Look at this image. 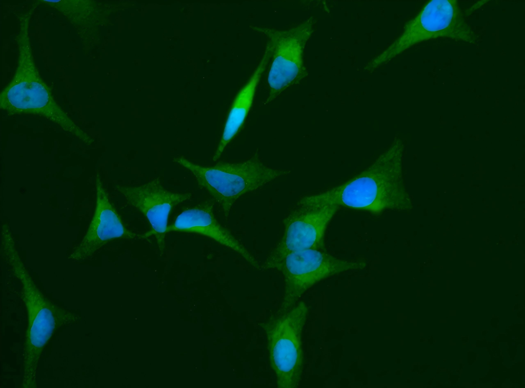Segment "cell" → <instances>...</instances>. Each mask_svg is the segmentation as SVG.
Returning a JSON list of instances; mask_svg holds the SVG:
<instances>
[{
	"label": "cell",
	"instance_id": "4fadbf2b",
	"mask_svg": "<svg viewBox=\"0 0 525 388\" xmlns=\"http://www.w3.org/2000/svg\"><path fill=\"white\" fill-rule=\"evenodd\" d=\"M271 52L268 45L264 56L247 83L240 90L231 106L224 130L213 157L214 161L221 156L225 148L243 124L251 108L255 90L269 59Z\"/></svg>",
	"mask_w": 525,
	"mask_h": 388
},
{
	"label": "cell",
	"instance_id": "8992f818",
	"mask_svg": "<svg viewBox=\"0 0 525 388\" xmlns=\"http://www.w3.org/2000/svg\"><path fill=\"white\" fill-rule=\"evenodd\" d=\"M308 309L303 302L260 324L267 339L270 366L279 388L297 387L302 371L301 334Z\"/></svg>",
	"mask_w": 525,
	"mask_h": 388
},
{
	"label": "cell",
	"instance_id": "ba28073f",
	"mask_svg": "<svg viewBox=\"0 0 525 388\" xmlns=\"http://www.w3.org/2000/svg\"><path fill=\"white\" fill-rule=\"evenodd\" d=\"M366 266L365 260H342L320 250L306 249L288 254L269 268L280 272L284 278V295L279 314L294 306L302 294L316 282L330 275L362 269Z\"/></svg>",
	"mask_w": 525,
	"mask_h": 388
},
{
	"label": "cell",
	"instance_id": "7c38bea8",
	"mask_svg": "<svg viewBox=\"0 0 525 388\" xmlns=\"http://www.w3.org/2000/svg\"><path fill=\"white\" fill-rule=\"evenodd\" d=\"M213 207L211 201H206L195 207L184 210L172 224L167 227L166 233L185 232L208 237L234 251L252 267L260 270L259 262L251 253L217 222L213 213Z\"/></svg>",
	"mask_w": 525,
	"mask_h": 388
},
{
	"label": "cell",
	"instance_id": "52a82bcc",
	"mask_svg": "<svg viewBox=\"0 0 525 388\" xmlns=\"http://www.w3.org/2000/svg\"><path fill=\"white\" fill-rule=\"evenodd\" d=\"M267 37L272 56L268 81L269 96L266 103L276 98L288 88L299 84L308 75L304 63L306 43L313 31V21L307 20L287 30L250 26Z\"/></svg>",
	"mask_w": 525,
	"mask_h": 388
},
{
	"label": "cell",
	"instance_id": "277c9868",
	"mask_svg": "<svg viewBox=\"0 0 525 388\" xmlns=\"http://www.w3.org/2000/svg\"><path fill=\"white\" fill-rule=\"evenodd\" d=\"M448 38L475 44L477 36L466 22L456 0H432L408 22L401 34L365 69L371 71L411 47L429 39Z\"/></svg>",
	"mask_w": 525,
	"mask_h": 388
},
{
	"label": "cell",
	"instance_id": "8fae6325",
	"mask_svg": "<svg viewBox=\"0 0 525 388\" xmlns=\"http://www.w3.org/2000/svg\"><path fill=\"white\" fill-rule=\"evenodd\" d=\"M96 202L94 214L87 232L73 250L69 259L82 261L92 256L98 249L113 239H143V235L131 232L111 202L99 175L95 176Z\"/></svg>",
	"mask_w": 525,
	"mask_h": 388
},
{
	"label": "cell",
	"instance_id": "7a4b0ae2",
	"mask_svg": "<svg viewBox=\"0 0 525 388\" xmlns=\"http://www.w3.org/2000/svg\"><path fill=\"white\" fill-rule=\"evenodd\" d=\"M36 5L18 17L16 36L17 65L11 80L0 94V108L9 115L44 117L64 129L71 119L55 101L35 65L29 34L30 18Z\"/></svg>",
	"mask_w": 525,
	"mask_h": 388
},
{
	"label": "cell",
	"instance_id": "3957f363",
	"mask_svg": "<svg viewBox=\"0 0 525 388\" xmlns=\"http://www.w3.org/2000/svg\"><path fill=\"white\" fill-rule=\"evenodd\" d=\"M2 246L6 260L22 283V298L28 313L22 386L34 387L37 369L45 346L57 328L75 321L77 317L50 301L37 288L19 257L12 234L2 237Z\"/></svg>",
	"mask_w": 525,
	"mask_h": 388
},
{
	"label": "cell",
	"instance_id": "6da1fadb",
	"mask_svg": "<svg viewBox=\"0 0 525 388\" xmlns=\"http://www.w3.org/2000/svg\"><path fill=\"white\" fill-rule=\"evenodd\" d=\"M405 146L395 138L366 169L347 182L301 198L307 207H345L378 215L386 210L410 209L411 202L403 178Z\"/></svg>",
	"mask_w": 525,
	"mask_h": 388
},
{
	"label": "cell",
	"instance_id": "5bb4252c",
	"mask_svg": "<svg viewBox=\"0 0 525 388\" xmlns=\"http://www.w3.org/2000/svg\"><path fill=\"white\" fill-rule=\"evenodd\" d=\"M38 4L53 8L75 28L82 38H90L96 33L99 17V6L90 0H42Z\"/></svg>",
	"mask_w": 525,
	"mask_h": 388
},
{
	"label": "cell",
	"instance_id": "9c48e42d",
	"mask_svg": "<svg viewBox=\"0 0 525 388\" xmlns=\"http://www.w3.org/2000/svg\"><path fill=\"white\" fill-rule=\"evenodd\" d=\"M338 208L307 207L297 205L284 220V232L267 258L264 267L269 269L288 254L302 250H321L329 223Z\"/></svg>",
	"mask_w": 525,
	"mask_h": 388
},
{
	"label": "cell",
	"instance_id": "30bf717a",
	"mask_svg": "<svg viewBox=\"0 0 525 388\" xmlns=\"http://www.w3.org/2000/svg\"><path fill=\"white\" fill-rule=\"evenodd\" d=\"M115 188L150 222L151 229L143 234V238L154 236L159 251L163 252L169 214L174 207L190 199L191 194L166 190L159 177L138 186L117 185Z\"/></svg>",
	"mask_w": 525,
	"mask_h": 388
},
{
	"label": "cell",
	"instance_id": "5b68a950",
	"mask_svg": "<svg viewBox=\"0 0 525 388\" xmlns=\"http://www.w3.org/2000/svg\"><path fill=\"white\" fill-rule=\"evenodd\" d=\"M173 160L192 173L198 184L218 203L226 216L240 196L290 172L270 168L254 158L237 164L219 163L213 167L198 165L184 157H175Z\"/></svg>",
	"mask_w": 525,
	"mask_h": 388
}]
</instances>
